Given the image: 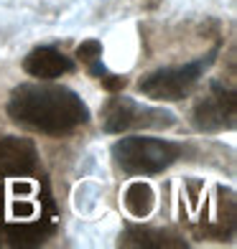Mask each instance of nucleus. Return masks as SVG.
<instances>
[{
  "label": "nucleus",
  "instance_id": "1a4fd4ad",
  "mask_svg": "<svg viewBox=\"0 0 237 249\" xmlns=\"http://www.w3.org/2000/svg\"><path fill=\"white\" fill-rule=\"evenodd\" d=\"M122 203H125V209L130 211V216H135V219L151 216V211L156 206V194H153L151 183L133 180V183L125 188V194H122Z\"/></svg>",
  "mask_w": 237,
  "mask_h": 249
},
{
  "label": "nucleus",
  "instance_id": "423d86ee",
  "mask_svg": "<svg viewBox=\"0 0 237 249\" xmlns=\"http://www.w3.org/2000/svg\"><path fill=\"white\" fill-rule=\"evenodd\" d=\"M39 165V150L31 138L0 135V178L31 176Z\"/></svg>",
  "mask_w": 237,
  "mask_h": 249
},
{
  "label": "nucleus",
  "instance_id": "9b49d317",
  "mask_svg": "<svg viewBox=\"0 0 237 249\" xmlns=\"http://www.w3.org/2000/svg\"><path fill=\"white\" fill-rule=\"evenodd\" d=\"M102 53H105V49H102V43H99L97 38H87V41H82L77 46V59L82 64L92 61V59H99Z\"/></svg>",
  "mask_w": 237,
  "mask_h": 249
},
{
  "label": "nucleus",
  "instance_id": "39448f33",
  "mask_svg": "<svg viewBox=\"0 0 237 249\" xmlns=\"http://www.w3.org/2000/svg\"><path fill=\"white\" fill-rule=\"evenodd\" d=\"M235 115H237V99L235 92L227 89L219 82H209L207 94L201 97L194 109H191V124L199 132H224L235 127Z\"/></svg>",
  "mask_w": 237,
  "mask_h": 249
},
{
  "label": "nucleus",
  "instance_id": "f03ea898",
  "mask_svg": "<svg viewBox=\"0 0 237 249\" xmlns=\"http://www.w3.org/2000/svg\"><path fill=\"white\" fill-rule=\"evenodd\" d=\"M184 148L178 142L163 138H145V135H128L112 142V158L118 168L128 176H156L168 171Z\"/></svg>",
  "mask_w": 237,
  "mask_h": 249
},
{
  "label": "nucleus",
  "instance_id": "f257e3e1",
  "mask_svg": "<svg viewBox=\"0 0 237 249\" xmlns=\"http://www.w3.org/2000/svg\"><path fill=\"white\" fill-rule=\"evenodd\" d=\"M8 117L41 135H66L89 122V107L74 89L36 79L10 92Z\"/></svg>",
  "mask_w": 237,
  "mask_h": 249
},
{
  "label": "nucleus",
  "instance_id": "20e7f679",
  "mask_svg": "<svg viewBox=\"0 0 237 249\" xmlns=\"http://www.w3.org/2000/svg\"><path fill=\"white\" fill-rule=\"evenodd\" d=\"M176 124V115L163 107L140 105L125 94L115 92L102 107V130L122 135L130 130H168Z\"/></svg>",
  "mask_w": 237,
  "mask_h": 249
},
{
  "label": "nucleus",
  "instance_id": "9d476101",
  "mask_svg": "<svg viewBox=\"0 0 237 249\" xmlns=\"http://www.w3.org/2000/svg\"><path fill=\"white\" fill-rule=\"evenodd\" d=\"M87 66V71H89V76H95L99 84H102L110 94H115V92H122V89L128 87V76H122V74H112L107 66H105V61H102V56L99 59H92V61H87L84 64Z\"/></svg>",
  "mask_w": 237,
  "mask_h": 249
},
{
  "label": "nucleus",
  "instance_id": "6e6552de",
  "mask_svg": "<svg viewBox=\"0 0 237 249\" xmlns=\"http://www.w3.org/2000/svg\"><path fill=\"white\" fill-rule=\"evenodd\" d=\"M122 247H145V249H163V247H186L184 239L176 234H168L163 229L153 226H128L125 234L120 236Z\"/></svg>",
  "mask_w": 237,
  "mask_h": 249
},
{
  "label": "nucleus",
  "instance_id": "7ed1b4c3",
  "mask_svg": "<svg viewBox=\"0 0 237 249\" xmlns=\"http://www.w3.org/2000/svg\"><path fill=\"white\" fill-rule=\"evenodd\" d=\"M214 56H217V49L194 61L176 64V66H161V69H156L140 79L138 92L153 102H181L201 82V76L214 64Z\"/></svg>",
  "mask_w": 237,
  "mask_h": 249
},
{
  "label": "nucleus",
  "instance_id": "0eeeda50",
  "mask_svg": "<svg viewBox=\"0 0 237 249\" xmlns=\"http://www.w3.org/2000/svg\"><path fill=\"white\" fill-rule=\"evenodd\" d=\"M23 71L33 79H41V82H51V79H59L64 74H72L74 59L56 46H36L26 53Z\"/></svg>",
  "mask_w": 237,
  "mask_h": 249
}]
</instances>
